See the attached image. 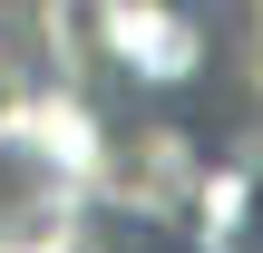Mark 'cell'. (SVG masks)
I'll return each mask as SVG.
<instances>
[{"mask_svg":"<svg viewBox=\"0 0 263 253\" xmlns=\"http://www.w3.org/2000/svg\"><path fill=\"white\" fill-rule=\"evenodd\" d=\"M88 39H98L137 88H195L205 59H215V39H205L195 20H176V10H117V20H88Z\"/></svg>","mask_w":263,"mask_h":253,"instance_id":"obj_1","label":"cell"}]
</instances>
